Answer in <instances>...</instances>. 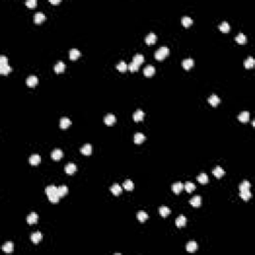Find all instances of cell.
<instances>
[{"mask_svg":"<svg viewBox=\"0 0 255 255\" xmlns=\"http://www.w3.org/2000/svg\"><path fill=\"white\" fill-rule=\"evenodd\" d=\"M168 53H170V49H168V47H166V46H162V47H161V48L157 49V50L155 51V59H157V60H162L168 55Z\"/></svg>","mask_w":255,"mask_h":255,"instance_id":"cell-1","label":"cell"},{"mask_svg":"<svg viewBox=\"0 0 255 255\" xmlns=\"http://www.w3.org/2000/svg\"><path fill=\"white\" fill-rule=\"evenodd\" d=\"M51 157H52V159H53L54 161H60V159L63 157L62 150H60V148H55V150L52 152Z\"/></svg>","mask_w":255,"mask_h":255,"instance_id":"cell-2","label":"cell"},{"mask_svg":"<svg viewBox=\"0 0 255 255\" xmlns=\"http://www.w3.org/2000/svg\"><path fill=\"white\" fill-rule=\"evenodd\" d=\"M208 103L210 104L211 106H213V107H216V106L218 105V104L220 103V99L219 97L217 96V95L215 94H212L210 97L208 98Z\"/></svg>","mask_w":255,"mask_h":255,"instance_id":"cell-3","label":"cell"},{"mask_svg":"<svg viewBox=\"0 0 255 255\" xmlns=\"http://www.w3.org/2000/svg\"><path fill=\"white\" fill-rule=\"evenodd\" d=\"M38 83V78L34 75L29 76L28 78L26 79V84L29 86V87H34V86L37 85Z\"/></svg>","mask_w":255,"mask_h":255,"instance_id":"cell-4","label":"cell"},{"mask_svg":"<svg viewBox=\"0 0 255 255\" xmlns=\"http://www.w3.org/2000/svg\"><path fill=\"white\" fill-rule=\"evenodd\" d=\"M144 117H145V113H144V111H142L141 109H137L136 112L134 113V115H133V118H134V120L136 122L142 121V120L144 119Z\"/></svg>","mask_w":255,"mask_h":255,"instance_id":"cell-5","label":"cell"},{"mask_svg":"<svg viewBox=\"0 0 255 255\" xmlns=\"http://www.w3.org/2000/svg\"><path fill=\"white\" fill-rule=\"evenodd\" d=\"M65 68H66V65L64 64V62H62V61H58L57 63H56L55 67H54V69H55V72L57 74H60V73H63L64 72Z\"/></svg>","mask_w":255,"mask_h":255,"instance_id":"cell-6","label":"cell"},{"mask_svg":"<svg viewBox=\"0 0 255 255\" xmlns=\"http://www.w3.org/2000/svg\"><path fill=\"white\" fill-rule=\"evenodd\" d=\"M212 173H213V175H215V177L220 179V177H222L223 175H224L225 171H224V170H223L222 168H220L219 166H215V168H213Z\"/></svg>","mask_w":255,"mask_h":255,"instance_id":"cell-7","label":"cell"},{"mask_svg":"<svg viewBox=\"0 0 255 255\" xmlns=\"http://www.w3.org/2000/svg\"><path fill=\"white\" fill-rule=\"evenodd\" d=\"M104 122H105L106 125L111 126L116 122V117H115V115H113V114H108V115H106V117L104 118Z\"/></svg>","mask_w":255,"mask_h":255,"instance_id":"cell-8","label":"cell"},{"mask_svg":"<svg viewBox=\"0 0 255 255\" xmlns=\"http://www.w3.org/2000/svg\"><path fill=\"white\" fill-rule=\"evenodd\" d=\"M249 112H247V111H243V112H241L240 114L238 115L237 119L239 120L240 122H242V123H246V122H248V120H249Z\"/></svg>","mask_w":255,"mask_h":255,"instance_id":"cell-9","label":"cell"},{"mask_svg":"<svg viewBox=\"0 0 255 255\" xmlns=\"http://www.w3.org/2000/svg\"><path fill=\"white\" fill-rule=\"evenodd\" d=\"M40 162H41V157H40V155H37V153H34V155H32L29 157V162H30L32 166H37L38 164H40Z\"/></svg>","mask_w":255,"mask_h":255,"instance_id":"cell-10","label":"cell"},{"mask_svg":"<svg viewBox=\"0 0 255 255\" xmlns=\"http://www.w3.org/2000/svg\"><path fill=\"white\" fill-rule=\"evenodd\" d=\"M42 233L40 231H37V232H34V233L31 235V240H32L33 243H35V244H37V243H39L40 241L42 240Z\"/></svg>","mask_w":255,"mask_h":255,"instance_id":"cell-11","label":"cell"},{"mask_svg":"<svg viewBox=\"0 0 255 255\" xmlns=\"http://www.w3.org/2000/svg\"><path fill=\"white\" fill-rule=\"evenodd\" d=\"M171 188H173V191L175 193V195H179L180 191L182 190V188H184V184H182L180 181H177L173 184Z\"/></svg>","mask_w":255,"mask_h":255,"instance_id":"cell-12","label":"cell"},{"mask_svg":"<svg viewBox=\"0 0 255 255\" xmlns=\"http://www.w3.org/2000/svg\"><path fill=\"white\" fill-rule=\"evenodd\" d=\"M193 64H195V61L191 59V58H187V59H184V60L181 62L182 67H184V68L186 69V70L190 69L191 67L193 66Z\"/></svg>","mask_w":255,"mask_h":255,"instance_id":"cell-13","label":"cell"},{"mask_svg":"<svg viewBox=\"0 0 255 255\" xmlns=\"http://www.w3.org/2000/svg\"><path fill=\"white\" fill-rule=\"evenodd\" d=\"M186 224V217L184 215H179L175 219V225L177 227H182Z\"/></svg>","mask_w":255,"mask_h":255,"instance_id":"cell-14","label":"cell"},{"mask_svg":"<svg viewBox=\"0 0 255 255\" xmlns=\"http://www.w3.org/2000/svg\"><path fill=\"white\" fill-rule=\"evenodd\" d=\"M13 249H14V244H13V242H11V241L6 242L5 244L2 246V250H3L4 252H6V253H11V252L13 251Z\"/></svg>","mask_w":255,"mask_h":255,"instance_id":"cell-15","label":"cell"},{"mask_svg":"<svg viewBox=\"0 0 255 255\" xmlns=\"http://www.w3.org/2000/svg\"><path fill=\"white\" fill-rule=\"evenodd\" d=\"M189 203L195 207H198L200 204H201V197H200L199 195H195L190 200H189Z\"/></svg>","mask_w":255,"mask_h":255,"instance_id":"cell-16","label":"cell"},{"mask_svg":"<svg viewBox=\"0 0 255 255\" xmlns=\"http://www.w3.org/2000/svg\"><path fill=\"white\" fill-rule=\"evenodd\" d=\"M76 170H77V166L75 164H73V162H69V164L65 166V171H66L68 175H73V173L76 171Z\"/></svg>","mask_w":255,"mask_h":255,"instance_id":"cell-17","label":"cell"},{"mask_svg":"<svg viewBox=\"0 0 255 255\" xmlns=\"http://www.w3.org/2000/svg\"><path fill=\"white\" fill-rule=\"evenodd\" d=\"M155 41H157V35H155L153 32H151V33H148V34L146 35V44L152 45Z\"/></svg>","mask_w":255,"mask_h":255,"instance_id":"cell-18","label":"cell"},{"mask_svg":"<svg viewBox=\"0 0 255 255\" xmlns=\"http://www.w3.org/2000/svg\"><path fill=\"white\" fill-rule=\"evenodd\" d=\"M145 140H146V136L144 134H142V133H136V134H135L134 141H135V143L137 144V145L142 144Z\"/></svg>","mask_w":255,"mask_h":255,"instance_id":"cell-19","label":"cell"},{"mask_svg":"<svg viewBox=\"0 0 255 255\" xmlns=\"http://www.w3.org/2000/svg\"><path fill=\"white\" fill-rule=\"evenodd\" d=\"M110 190L112 191L113 195H121V193H122V186H120V184H113V186H111Z\"/></svg>","mask_w":255,"mask_h":255,"instance_id":"cell-20","label":"cell"},{"mask_svg":"<svg viewBox=\"0 0 255 255\" xmlns=\"http://www.w3.org/2000/svg\"><path fill=\"white\" fill-rule=\"evenodd\" d=\"M186 250L188 252H190V253L196 251V250H197V243H196L195 241H189L186 244Z\"/></svg>","mask_w":255,"mask_h":255,"instance_id":"cell-21","label":"cell"},{"mask_svg":"<svg viewBox=\"0 0 255 255\" xmlns=\"http://www.w3.org/2000/svg\"><path fill=\"white\" fill-rule=\"evenodd\" d=\"M155 73V68L153 66H152V65H148V66H146V68L144 69V74H145L146 77L153 76Z\"/></svg>","mask_w":255,"mask_h":255,"instance_id":"cell-22","label":"cell"},{"mask_svg":"<svg viewBox=\"0 0 255 255\" xmlns=\"http://www.w3.org/2000/svg\"><path fill=\"white\" fill-rule=\"evenodd\" d=\"M37 220H38V215L36 212H31L27 216V222H28L29 224H34V223L37 222Z\"/></svg>","mask_w":255,"mask_h":255,"instance_id":"cell-23","label":"cell"},{"mask_svg":"<svg viewBox=\"0 0 255 255\" xmlns=\"http://www.w3.org/2000/svg\"><path fill=\"white\" fill-rule=\"evenodd\" d=\"M159 212L162 216V217H166V216L170 213V207H168V206H164V205H162V206H161L159 208Z\"/></svg>","mask_w":255,"mask_h":255,"instance_id":"cell-24","label":"cell"},{"mask_svg":"<svg viewBox=\"0 0 255 255\" xmlns=\"http://www.w3.org/2000/svg\"><path fill=\"white\" fill-rule=\"evenodd\" d=\"M70 125H71V120L67 117H63L60 120V127L62 129H67Z\"/></svg>","mask_w":255,"mask_h":255,"instance_id":"cell-25","label":"cell"},{"mask_svg":"<svg viewBox=\"0 0 255 255\" xmlns=\"http://www.w3.org/2000/svg\"><path fill=\"white\" fill-rule=\"evenodd\" d=\"M81 153H83V155H89L92 153V146L90 145V144H86V145H84L82 146V148H81Z\"/></svg>","mask_w":255,"mask_h":255,"instance_id":"cell-26","label":"cell"},{"mask_svg":"<svg viewBox=\"0 0 255 255\" xmlns=\"http://www.w3.org/2000/svg\"><path fill=\"white\" fill-rule=\"evenodd\" d=\"M45 20V14L43 12H37L34 15V22L37 24H40L42 21Z\"/></svg>","mask_w":255,"mask_h":255,"instance_id":"cell-27","label":"cell"},{"mask_svg":"<svg viewBox=\"0 0 255 255\" xmlns=\"http://www.w3.org/2000/svg\"><path fill=\"white\" fill-rule=\"evenodd\" d=\"M57 192H58V195H59L60 197H61V196L66 195L67 193H68V186H64V184H63V186H58V188H57Z\"/></svg>","mask_w":255,"mask_h":255,"instance_id":"cell-28","label":"cell"},{"mask_svg":"<svg viewBox=\"0 0 255 255\" xmlns=\"http://www.w3.org/2000/svg\"><path fill=\"white\" fill-rule=\"evenodd\" d=\"M197 180L201 184H207V181H208V177H207V175L205 173H201L197 175Z\"/></svg>","mask_w":255,"mask_h":255,"instance_id":"cell-29","label":"cell"},{"mask_svg":"<svg viewBox=\"0 0 255 255\" xmlns=\"http://www.w3.org/2000/svg\"><path fill=\"white\" fill-rule=\"evenodd\" d=\"M184 189H186L187 192L190 193L195 189V184H193V182H191V181H186V184H184Z\"/></svg>","mask_w":255,"mask_h":255,"instance_id":"cell-30","label":"cell"},{"mask_svg":"<svg viewBox=\"0 0 255 255\" xmlns=\"http://www.w3.org/2000/svg\"><path fill=\"white\" fill-rule=\"evenodd\" d=\"M240 197L244 200L249 199L251 197V192H250L249 189H242V190H240Z\"/></svg>","mask_w":255,"mask_h":255,"instance_id":"cell-31","label":"cell"},{"mask_svg":"<svg viewBox=\"0 0 255 255\" xmlns=\"http://www.w3.org/2000/svg\"><path fill=\"white\" fill-rule=\"evenodd\" d=\"M137 219L141 221V222H145V221L148 219V213H146V211L141 210V211H139V212H137Z\"/></svg>","mask_w":255,"mask_h":255,"instance_id":"cell-32","label":"cell"},{"mask_svg":"<svg viewBox=\"0 0 255 255\" xmlns=\"http://www.w3.org/2000/svg\"><path fill=\"white\" fill-rule=\"evenodd\" d=\"M81 56V52L78 49H71L70 50V59L71 60H76L77 58H79Z\"/></svg>","mask_w":255,"mask_h":255,"instance_id":"cell-33","label":"cell"},{"mask_svg":"<svg viewBox=\"0 0 255 255\" xmlns=\"http://www.w3.org/2000/svg\"><path fill=\"white\" fill-rule=\"evenodd\" d=\"M117 69L119 70L120 72H125L127 71L128 69V65L125 61H120V62L117 64Z\"/></svg>","mask_w":255,"mask_h":255,"instance_id":"cell-34","label":"cell"},{"mask_svg":"<svg viewBox=\"0 0 255 255\" xmlns=\"http://www.w3.org/2000/svg\"><path fill=\"white\" fill-rule=\"evenodd\" d=\"M192 19H191L190 17L188 16H184L181 18V24L184 25V27H188L190 26L191 24H192Z\"/></svg>","mask_w":255,"mask_h":255,"instance_id":"cell-35","label":"cell"},{"mask_svg":"<svg viewBox=\"0 0 255 255\" xmlns=\"http://www.w3.org/2000/svg\"><path fill=\"white\" fill-rule=\"evenodd\" d=\"M144 60H145V57H144V55H142V54H136V55L134 56V58H133V61H134L135 63H137V65H141L142 63L144 62Z\"/></svg>","mask_w":255,"mask_h":255,"instance_id":"cell-36","label":"cell"},{"mask_svg":"<svg viewBox=\"0 0 255 255\" xmlns=\"http://www.w3.org/2000/svg\"><path fill=\"white\" fill-rule=\"evenodd\" d=\"M219 29L222 31L223 33H227L230 30V26H229V24L227 23L226 21H223V22H221V23H220Z\"/></svg>","mask_w":255,"mask_h":255,"instance_id":"cell-37","label":"cell"},{"mask_svg":"<svg viewBox=\"0 0 255 255\" xmlns=\"http://www.w3.org/2000/svg\"><path fill=\"white\" fill-rule=\"evenodd\" d=\"M11 70H12V68H11V67L9 66V64L4 65V66H1V67H0V74H2V75H6V74H9V73H10Z\"/></svg>","mask_w":255,"mask_h":255,"instance_id":"cell-38","label":"cell"},{"mask_svg":"<svg viewBox=\"0 0 255 255\" xmlns=\"http://www.w3.org/2000/svg\"><path fill=\"white\" fill-rule=\"evenodd\" d=\"M244 66H245V68H247V69L252 68V67L254 66V59L251 57V56L248 57L247 59L244 61Z\"/></svg>","mask_w":255,"mask_h":255,"instance_id":"cell-39","label":"cell"},{"mask_svg":"<svg viewBox=\"0 0 255 255\" xmlns=\"http://www.w3.org/2000/svg\"><path fill=\"white\" fill-rule=\"evenodd\" d=\"M235 40H236V42L239 43V44H244V43L246 42V36L243 34V33H239V34H237V36L235 37Z\"/></svg>","mask_w":255,"mask_h":255,"instance_id":"cell-40","label":"cell"},{"mask_svg":"<svg viewBox=\"0 0 255 255\" xmlns=\"http://www.w3.org/2000/svg\"><path fill=\"white\" fill-rule=\"evenodd\" d=\"M123 186L124 188H126L127 190H132V189L134 188V184H133V181L131 179H127L124 181Z\"/></svg>","mask_w":255,"mask_h":255,"instance_id":"cell-41","label":"cell"},{"mask_svg":"<svg viewBox=\"0 0 255 255\" xmlns=\"http://www.w3.org/2000/svg\"><path fill=\"white\" fill-rule=\"evenodd\" d=\"M57 188L58 187H56L55 186H48L45 188V192L47 193V195H50L54 192H57Z\"/></svg>","mask_w":255,"mask_h":255,"instance_id":"cell-42","label":"cell"},{"mask_svg":"<svg viewBox=\"0 0 255 255\" xmlns=\"http://www.w3.org/2000/svg\"><path fill=\"white\" fill-rule=\"evenodd\" d=\"M48 197H49V200H50L51 202H58L59 201V198H60V196H59V195H58V192H54V193H52V195H48Z\"/></svg>","mask_w":255,"mask_h":255,"instance_id":"cell-43","label":"cell"},{"mask_svg":"<svg viewBox=\"0 0 255 255\" xmlns=\"http://www.w3.org/2000/svg\"><path fill=\"white\" fill-rule=\"evenodd\" d=\"M139 67H140V65H137V63H135L134 61H133V62H131L130 64L128 65V68H129V70H130L131 72H136L137 69H139Z\"/></svg>","mask_w":255,"mask_h":255,"instance_id":"cell-44","label":"cell"},{"mask_svg":"<svg viewBox=\"0 0 255 255\" xmlns=\"http://www.w3.org/2000/svg\"><path fill=\"white\" fill-rule=\"evenodd\" d=\"M250 188V182L248 180H243L242 182L239 186V190H242V189H249Z\"/></svg>","mask_w":255,"mask_h":255,"instance_id":"cell-45","label":"cell"},{"mask_svg":"<svg viewBox=\"0 0 255 255\" xmlns=\"http://www.w3.org/2000/svg\"><path fill=\"white\" fill-rule=\"evenodd\" d=\"M25 4L29 8H34L36 6V4H37V1H36V0H27V1L25 2Z\"/></svg>","mask_w":255,"mask_h":255,"instance_id":"cell-46","label":"cell"},{"mask_svg":"<svg viewBox=\"0 0 255 255\" xmlns=\"http://www.w3.org/2000/svg\"><path fill=\"white\" fill-rule=\"evenodd\" d=\"M7 64H8V60H7V58H6V56H4V55L0 56V67L4 66V65H7Z\"/></svg>","mask_w":255,"mask_h":255,"instance_id":"cell-47","label":"cell"},{"mask_svg":"<svg viewBox=\"0 0 255 255\" xmlns=\"http://www.w3.org/2000/svg\"><path fill=\"white\" fill-rule=\"evenodd\" d=\"M50 2L53 4H58V3H60V0H50Z\"/></svg>","mask_w":255,"mask_h":255,"instance_id":"cell-48","label":"cell"}]
</instances>
